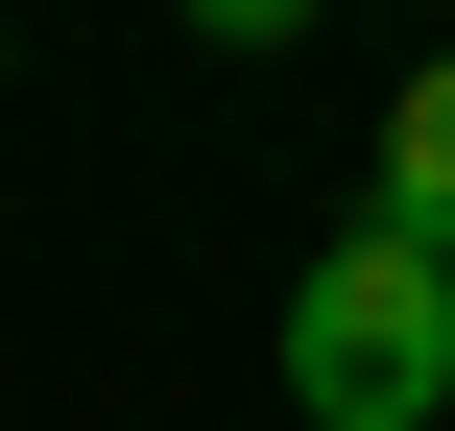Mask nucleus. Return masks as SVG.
Here are the masks:
<instances>
[{
    "instance_id": "nucleus-3",
    "label": "nucleus",
    "mask_w": 455,
    "mask_h": 431,
    "mask_svg": "<svg viewBox=\"0 0 455 431\" xmlns=\"http://www.w3.org/2000/svg\"><path fill=\"white\" fill-rule=\"evenodd\" d=\"M168 24H192V48H288L312 0H168Z\"/></svg>"
},
{
    "instance_id": "nucleus-4",
    "label": "nucleus",
    "mask_w": 455,
    "mask_h": 431,
    "mask_svg": "<svg viewBox=\"0 0 455 431\" xmlns=\"http://www.w3.org/2000/svg\"><path fill=\"white\" fill-rule=\"evenodd\" d=\"M0 72H24V48H0Z\"/></svg>"
},
{
    "instance_id": "nucleus-2",
    "label": "nucleus",
    "mask_w": 455,
    "mask_h": 431,
    "mask_svg": "<svg viewBox=\"0 0 455 431\" xmlns=\"http://www.w3.org/2000/svg\"><path fill=\"white\" fill-rule=\"evenodd\" d=\"M360 216H384V240H432V264H455V48L408 72V96H384V168H360Z\"/></svg>"
},
{
    "instance_id": "nucleus-1",
    "label": "nucleus",
    "mask_w": 455,
    "mask_h": 431,
    "mask_svg": "<svg viewBox=\"0 0 455 431\" xmlns=\"http://www.w3.org/2000/svg\"><path fill=\"white\" fill-rule=\"evenodd\" d=\"M264 360H288L312 431H432L455 408V264L384 240V216H336V240L288 264V336H264Z\"/></svg>"
}]
</instances>
